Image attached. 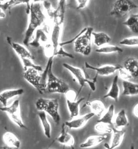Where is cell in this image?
<instances>
[{"mask_svg":"<svg viewBox=\"0 0 138 149\" xmlns=\"http://www.w3.org/2000/svg\"><path fill=\"white\" fill-rule=\"evenodd\" d=\"M112 138H111V147L109 149H113L118 147L123 141L125 135V130H118L116 128H112Z\"/></svg>","mask_w":138,"mask_h":149,"instance_id":"cell-16","label":"cell"},{"mask_svg":"<svg viewBox=\"0 0 138 149\" xmlns=\"http://www.w3.org/2000/svg\"><path fill=\"white\" fill-rule=\"evenodd\" d=\"M95 129L97 132L102 134H111L113 131L112 128L109 126V125L102 122H97Z\"/></svg>","mask_w":138,"mask_h":149,"instance_id":"cell-30","label":"cell"},{"mask_svg":"<svg viewBox=\"0 0 138 149\" xmlns=\"http://www.w3.org/2000/svg\"><path fill=\"white\" fill-rule=\"evenodd\" d=\"M132 113L133 116H134L136 118H138V103L136 104L133 107Z\"/></svg>","mask_w":138,"mask_h":149,"instance_id":"cell-35","label":"cell"},{"mask_svg":"<svg viewBox=\"0 0 138 149\" xmlns=\"http://www.w3.org/2000/svg\"><path fill=\"white\" fill-rule=\"evenodd\" d=\"M138 8V6L132 1L129 0H118L114 3L110 12V15L122 18L128 14L132 10Z\"/></svg>","mask_w":138,"mask_h":149,"instance_id":"cell-7","label":"cell"},{"mask_svg":"<svg viewBox=\"0 0 138 149\" xmlns=\"http://www.w3.org/2000/svg\"><path fill=\"white\" fill-rule=\"evenodd\" d=\"M118 71L119 77L123 81H130L131 79L133 78L127 70H125L123 67L121 68L120 69H119Z\"/></svg>","mask_w":138,"mask_h":149,"instance_id":"cell-32","label":"cell"},{"mask_svg":"<svg viewBox=\"0 0 138 149\" xmlns=\"http://www.w3.org/2000/svg\"><path fill=\"white\" fill-rule=\"evenodd\" d=\"M48 65L46 64V69L39 71L32 68H29L24 70L23 77L25 79L32 85L40 94L46 93L47 83V74Z\"/></svg>","mask_w":138,"mask_h":149,"instance_id":"cell-2","label":"cell"},{"mask_svg":"<svg viewBox=\"0 0 138 149\" xmlns=\"http://www.w3.org/2000/svg\"><path fill=\"white\" fill-rule=\"evenodd\" d=\"M88 105L90 107L92 113L95 114V116H101L105 112V106L104 103L99 100H95L89 102Z\"/></svg>","mask_w":138,"mask_h":149,"instance_id":"cell-25","label":"cell"},{"mask_svg":"<svg viewBox=\"0 0 138 149\" xmlns=\"http://www.w3.org/2000/svg\"><path fill=\"white\" fill-rule=\"evenodd\" d=\"M106 137L105 136H92L88 138L85 142L80 145L81 148H88L95 147L106 139Z\"/></svg>","mask_w":138,"mask_h":149,"instance_id":"cell-21","label":"cell"},{"mask_svg":"<svg viewBox=\"0 0 138 149\" xmlns=\"http://www.w3.org/2000/svg\"><path fill=\"white\" fill-rule=\"evenodd\" d=\"M123 24L127 26L129 30L134 33H138V13L132 14L128 17Z\"/></svg>","mask_w":138,"mask_h":149,"instance_id":"cell-27","label":"cell"},{"mask_svg":"<svg viewBox=\"0 0 138 149\" xmlns=\"http://www.w3.org/2000/svg\"><path fill=\"white\" fill-rule=\"evenodd\" d=\"M119 44L127 46H138V36L129 37L122 40Z\"/></svg>","mask_w":138,"mask_h":149,"instance_id":"cell-31","label":"cell"},{"mask_svg":"<svg viewBox=\"0 0 138 149\" xmlns=\"http://www.w3.org/2000/svg\"><path fill=\"white\" fill-rule=\"evenodd\" d=\"M41 2L27 1V10L29 14V22L23 40L24 45H29L32 37L37 29L46 26V14L42 9Z\"/></svg>","mask_w":138,"mask_h":149,"instance_id":"cell-1","label":"cell"},{"mask_svg":"<svg viewBox=\"0 0 138 149\" xmlns=\"http://www.w3.org/2000/svg\"><path fill=\"white\" fill-rule=\"evenodd\" d=\"M93 28H85L78 34L77 38L74 41V48L76 52L83 56H89L92 50L91 37Z\"/></svg>","mask_w":138,"mask_h":149,"instance_id":"cell-5","label":"cell"},{"mask_svg":"<svg viewBox=\"0 0 138 149\" xmlns=\"http://www.w3.org/2000/svg\"><path fill=\"white\" fill-rule=\"evenodd\" d=\"M95 114L92 113H87L85 115L73 118L72 120L67 121L64 123L67 128L71 130H78L83 127L89 120L95 116Z\"/></svg>","mask_w":138,"mask_h":149,"instance_id":"cell-10","label":"cell"},{"mask_svg":"<svg viewBox=\"0 0 138 149\" xmlns=\"http://www.w3.org/2000/svg\"><path fill=\"white\" fill-rule=\"evenodd\" d=\"M92 36L94 38V43L99 47L105 45L111 41V37L104 32H93Z\"/></svg>","mask_w":138,"mask_h":149,"instance_id":"cell-22","label":"cell"},{"mask_svg":"<svg viewBox=\"0 0 138 149\" xmlns=\"http://www.w3.org/2000/svg\"><path fill=\"white\" fill-rule=\"evenodd\" d=\"M63 67L65 68L66 69L68 70L70 73L73 75V77L75 78V79L77 81L81 87V89L83 87L85 84L89 85L90 89L92 91H95L96 90V86H95V82L93 81H90L88 79L85 77L84 73L79 68L76 67L73 65H69L67 63H64L63 64Z\"/></svg>","mask_w":138,"mask_h":149,"instance_id":"cell-8","label":"cell"},{"mask_svg":"<svg viewBox=\"0 0 138 149\" xmlns=\"http://www.w3.org/2000/svg\"><path fill=\"white\" fill-rule=\"evenodd\" d=\"M124 69L130 74L132 77H138V60L134 58H129L125 61Z\"/></svg>","mask_w":138,"mask_h":149,"instance_id":"cell-17","label":"cell"},{"mask_svg":"<svg viewBox=\"0 0 138 149\" xmlns=\"http://www.w3.org/2000/svg\"><path fill=\"white\" fill-rule=\"evenodd\" d=\"M46 26L36 30L34 33V38L29 42V45L38 48L41 46H44L48 43L50 41V33L46 29Z\"/></svg>","mask_w":138,"mask_h":149,"instance_id":"cell-9","label":"cell"},{"mask_svg":"<svg viewBox=\"0 0 138 149\" xmlns=\"http://www.w3.org/2000/svg\"><path fill=\"white\" fill-rule=\"evenodd\" d=\"M6 17V14L5 10L0 8V19H4Z\"/></svg>","mask_w":138,"mask_h":149,"instance_id":"cell-36","label":"cell"},{"mask_svg":"<svg viewBox=\"0 0 138 149\" xmlns=\"http://www.w3.org/2000/svg\"><path fill=\"white\" fill-rule=\"evenodd\" d=\"M67 127L64 123L62 126L60 135L56 138V141L60 144H63L66 146L71 147L75 144V139L72 135L68 132L66 130Z\"/></svg>","mask_w":138,"mask_h":149,"instance_id":"cell-14","label":"cell"},{"mask_svg":"<svg viewBox=\"0 0 138 149\" xmlns=\"http://www.w3.org/2000/svg\"><path fill=\"white\" fill-rule=\"evenodd\" d=\"M114 123L115 128L117 129L124 127L128 125V120L124 109H122L117 114L114 118Z\"/></svg>","mask_w":138,"mask_h":149,"instance_id":"cell-24","label":"cell"},{"mask_svg":"<svg viewBox=\"0 0 138 149\" xmlns=\"http://www.w3.org/2000/svg\"><path fill=\"white\" fill-rule=\"evenodd\" d=\"M115 112V106L111 104L107 109L104 115L102 116L99 120H97V122H102L109 125H113L114 118Z\"/></svg>","mask_w":138,"mask_h":149,"instance_id":"cell-26","label":"cell"},{"mask_svg":"<svg viewBox=\"0 0 138 149\" xmlns=\"http://www.w3.org/2000/svg\"><path fill=\"white\" fill-rule=\"evenodd\" d=\"M66 99L69 100L70 101H74L76 100L77 98L78 94L76 92L73 90L69 89L65 94Z\"/></svg>","mask_w":138,"mask_h":149,"instance_id":"cell-33","label":"cell"},{"mask_svg":"<svg viewBox=\"0 0 138 149\" xmlns=\"http://www.w3.org/2000/svg\"><path fill=\"white\" fill-rule=\"evenodd\" d=\"M89 1H86V0H78L76 1L77 3V10H81L85 8L89 3Z\"/></svg>","mask_w":138,"mask_h":149,"instance_id":"cell-34","label":"cell"},{"mask_svg":"<svg viewBox=\"0 0 138 149\" xmlns=\"http://www.w3.org/2000/svg\"><path fill=\"white\" fill-rule=\"evenodd\" d=\"M85 67L88 69L93 70L97 73V75H99L101 76H109L113 74L123 67L120 65H104L100 67H95L88 63H85Z\"/></svg>","mask_w":138,"mask_h":149,"instance_id":"cell-11","label":"cell"},{"mask_svg":"<svg viewBox=\"0 0 138 149\" xmlns=\"http://www.w3.org/2000/svg\"><path fill=\"white\" fill-rule=\"evenodd\" d=\"M3 140L10 148L19 149L21 146L20 140L14 133L10 132H7L3 134Z\"/></svg>","mask_w":138,"mask_h":149,"instance_id":"cell-15","label":"cell"},{"mask_svg":"<svg viewBox=\"0 0 138 149\" xmlns=\"http://www.w3.org/2000/svg\"><path fill=\"white\" fill-rule=\"evenodd\" d=\"M6 41L16 54L18 56L20 60L24 59H34V57L32 53L24 45L13 42L9 36L6 37Z\"/></svg>","mask_w":138,"mask_h":149,"instance_id":"cell-12","label":"cell"},{"mask_svg":"<svg viewBox=\"0 0 138 149\" xmlns=\"http://www.w3.org/2000/svg\"><path fill=\"white\" fill-rule=\"evenodd\" d=\"M36 107L39 111H44L51 116L56 124L59 125L61 116L59 113V104L56 99L40 98L36 100Z\"/></svg>","mask_w":138,"mask_h":149,"instance_id":"cell-4","label":"cell"},{"mask_svg":"<svg viewBox=\"0 0 138 149\" xmlns=\"http://www.w3.org/2000/svg\"><path fill=\"white\" fill-rule=\"evenodd\" d=\"M118 76L116 75L113 79L109 91H108V93L106 95H105L104 96V98H110L113 99L116 102L118 101L120 91L118 84Z\"/></svg>","mask_w":138,"mask_h":149,"instance_id":"cell-18","label":"cell"},{"mask_svg":"<svg viewBox=\"0 0 138 149\" xmlns=\"http://www.w3.org/2000/svg\"><path fill=\"white\" fill-rule=\"evenodd\" d=\"M38 116L41 124L42 127L43 128L44 134L48 139L51 138V124L48 119L46 113L44 111H39L38 113Z\"/></svg>","mask_w":138,"mask_h":149,"instance_id":"cell-23","label":"cell"},{"mask_svg":"<svg viewBox=\"0 0 138 149\" xmlns=\"http://www.w3.org/2000/svg\"><path fill=\"white\" fill-rule=\"evenodd\" d=\"M24 92L22 88L7 89L2 91L0 93V102L2 104L3 107H6L11 99L21 96Z\"/></svg>","mask_w":138,"mask_h":149,"instance_id":"cell-13","label":"cell"},{"mask_svg":"<svg viewBox=\"0 0 138 149\" xmlns=\"http://www.w3.org/2000/svg\"><path fill=\"white\" fill-rule=\"evenodd\" d=\"M84 99V98H81L77 100H76L74 101L66 100V104L69 112L70 118H73L78 116L80 112V104Z\"/></svg>","mask_w":138,"mask_h":149,"instance_id":"cell-19","label":"cell"},{"mask_svg":"<svg viewBox=\"0 0 138 149\" xmlns=\"http://www.w3.org/2000/svg\"><path fill=\"white\" fill-rule=\"evenodd\" d=\"M53 59L54 58H48L47 63L48 65V70L46 93L50 94L58 93L65 94L70 89L69 86L66 82L59 79L54 74L52 71Z\"/></svg>","mask_w":138,"mask_h":149,"instance_id":"cell-3","label":"cell"},{"mask_svg":"<svg viewBox=\"0 0 138 149\" xmlns=\"http://www.w3.org/2000/svg\"><path fill=\"white\" fill-rule=\"evenodd\" d=\"M123 95L128 96L138 95V84L134 83L130 81H123Z\"/></svg>","mask_w":138,"mask_h":149,"instance_id":"cell-20","label":"cell"},{"mask_svg":"<svg viewBox=\"0 0 138 149\" xmlns=\"http://www.w3.org/2000/svg\"><path fill=\"white\" fill-rule=\"evenodd\" d=\"M0 110L6 113L10 120L18 127L22 130L27 129V127L25 124L21 116L20 105L19 100H15L10 106L1 107Z\"/></svg>","mask_w":138,"mask_h":149,"instance_id":"cell-6","label":"cell"},{"mask_svg":"<svg viewBox=\"0 0 138 149\" xmlns=\"http://www.w3.org/2000/svg\"><path fill=\"white\" fill-rule=\"evenodd\" d=\"M95 52L99 54H111V53H123V49L116 45L103 46L97 48Z\"/></svg>","mask_w":138,"mask_h":149,"instance_id":"cell-28","label":"cell"},{"mask_svg":"<svg viewBox=\"0 0 138 149\" xmlns=\"http://www.w3.org/2000/svg\"><path fill=\"white\" fill-rule=\"evenodd\" d=\"M27 2L20 1H0V8L2 10L6 11L11 10V8L16 5L21 4H26Z\"/></svg>","mask_w":138,"mask_h":149,"instance_id":"cell-29","label":"cell"}]
</instances>
